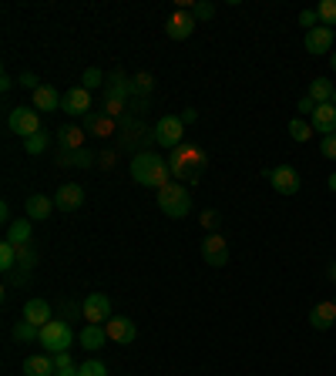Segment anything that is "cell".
<instances>
[{"label": "cell", "mask_w": 336, "mask_h": 376, "mask_svg": "<svg viewBox=\"0 0 336 376\" xmlns=\"http://www.w3.org/2000/svg\"><path fill=\"white\" fill-rule=\"evenodd\" d=\"M155 91V77L148 75V71H138V75L131 77V98H148Z\"/></svg>", "instance_id": "cell-28"}, {"label": "cell", "mask_w": 336, "mask_h": 376, "mask_svg": "<svg viewBox=\"0 0 336 376\" xmlns=\"http://www.w3.org/2000/svg\"><path fill=\"white\" fill-rule=\"evenodd\" d=\"M326 185H330V188H333V192H336V172H333V175H330V178H326Z\"/></svg>", "instance_id": "cell-49"}, {"label": "cell", "mask_w": 336, "mask_h": 376, "mask_svg": "<svg viewBox=\"0 0 336 376\" xmlns=\"http://www.w3.org/2000/svg\"><path fill=\"white\" fill-rule=\"evenodd\" d=\"M195 27H199V21L192 17V10H188V7H179V10L165 21V34H168L172 41H188V37L195 34Z\"/></svg>", "instance_id": "cell-9"}, {"label": "cell", "mask_w": 336, "mask_h": 376, "mask_svg": "<svg viewBox=\"0 0 336 376\" xmlns=\"http://www.w3.org/2000/svg\"><path fill=\"white\" fill-rule=\"evenodd\" d=\"M3 242H10V246H17V249L30 246V219H14V222L7 226V239H3Z\"/></svg>", "instance_id": "cell-25"}, {"label": "cell", "mask_w": 336, "mask_h": 376, "mask_svg": "<svg viewBox=\"0 0 336 376\" xmlns=\"http://www.w3.org/2000/svg\"><path fill=\"white\" fill-rule=\"evenodd\" d=\"M57 165H75V168H91L98 165V155L88 148H78V151H57Z\"/></svg>", "instance_id": "cell-23"}, {"label": "cell", "mask_w": 336, "mask_h": 376, "mask_svg": "<svg viewBox=\"0 0 336 376\" xmlns=\"http://www.w3.org/2000/svg\"><path fill=\"white\" fill-rule=\"evenodd\" d=\"M14 88V77L10 75H0V91H10Z\"/></svg>", "instance_id": "cell-46"}, {"label": "cell", "mask_w": 336, "mask_h": 376, "mask_svg": "<svg viewBox=\"0 0 336 376\" xmlns=\"http://www.w3.org/2000/svg\"><path fill=\"white\" fill-rule=\"evenodd\" d=\"M336 323V302L326 299V302H316L310 309V326L319 329V333H326V329H333Z\"/></svg>", "instance_id": "cell-17"}, {"label": "cell", "mask_w": 336, "mask_h": 376, "mask_svg": "<svg viewBox=\"0 0 336 376\" xmlns=\"http://www.w3.org/2000/svg\"><path fill=\"white\" fill-rule=\"evenodd\" d=\"M57 376H81L78 366H68V370H57Z\"/></svg>", "instance_id": "cell-48"}, {"label": "cell", "mask_w": 336, "mask_h": 376, "mask_svg": "<svg viewBox=\"0 0 336 376\" xmlns=\"http://www.w3.org/2000/svg\"><path fill=\"white\" fill-rule=\"evenodd\" d=\"M84 131L88 135H98V138H108V135H115V118L104 115V111H91L84 118Z\"/></svg>", "instance_id": "cell-22"}, {"label": "cell", "mask_w": 336, "mask_h": 376, "mask_svg": "<svg viewBox=\"0 0 336 376\" xmlns=\"http://www.w3.org/2000/svg\"><path fill=\"white\" fill-rule=\"evenodd\" d=\"M81 376H108V366H104L101 359H88V363H81L78 366Z\"/></svg>", "instance_id": "cell-37"}, {"label": "cell", "mask_w": 336, "mask_h": 376, "mask_svg": "<svg viewBox=\"0 0 336 376\" xmlns=\"http://www.w3.org/2000/svg\"><path fill=\"white\" fill-rule=\"evenodd\" d=\"M319 151H323L326 158H336V135H326L323 145H319Z\"/></svg>", "instance_id": "cell-40"}, {"label": "cell", "mask_w": 336, "mask_h": 376, "mask_svg": "<svg viewBox=\"0 0 336 376\" xmlns=\"http://www.w3.org/2000/svg\"><path fill=\"white\" fill-rule=\"evenodd\" d=\"M206 165H208V158L199 145H181V148H175L172 158H168V172H172V178L181 181V185H195V181L202 178V172H206Z\"/></svg>", "instance_id": "cell-1"}, {"label": "cell", "mask_w": 336, "mask_h": 376, "mask_svg": "<svg viewBox=\"0 0 336 376\" xmlns=\"http://www.w3.org/2000/svg\"><path fill=\"white\" fill-rule=\"evenodd\" d=\"M128 101H131V77L115 71V75L108 77V84H104V115H111V118L125 115Z\"/></svg>", "instance_id": "cell-4"}, {"label": "cell", "mask_w": 336, "mask_h": 376, "mask_svg": "<svg viewBox=\"0 0 336 376\" xmlns=\"http://www.w3.org/2000/svg\"><path fill=\"white\" fill-rule=\"evenodd\" d=\"M316 21H319V17H316V10H303V14H299V24L306 27V30H313Z\"/></svg>", "instance_id": "cell-42"}, {"label": "cell", "mask_w": 336, "mask_h": 376, "mask_svg": "<svg viewBox=\"0 0 336 376\" xmlns=\"http://www.w3.org/2000/svg\"><path fill=\"white\" fill-rule=\"evenodd\" d=\"M81 141H84V128L68 125V128H61V131H57V145H61L64 151H78Z\"/></svg>", "instance_id": "cell-26"}, {"label": "cell", "mask_w": 336, "mask_h": 376, "mask_svg": "<svg viewBox=\"0 0 336 376\" xmlns=\"http://www.w3.org/2000/svg\"><path fill=\"white\" fill-rule=\"evenodd\" d=\"M24 376H57L54 370V356L51 353H34V356H27L24 359Z\"/></svg>", "instance_id": "cell-21"}, {"label": "cell", "mask_w": 336, "mask_h": 376, "mask_svg": "<svg viewBox=\"0 0 336 376\" xmlns=\"http://www.w3.org/2000/svg\"><path fill=\"white\" fill-rule=\"evenodd\" d=\"M61 111H68L71 118H88L91 115V91L88 88H71V91H64V98H61Z\"/></svg>", "instance_id": "cell-12"}, {"label": "cell", "mask_w": 336, "mask_h": 376, "mask_svg": "<svg viewBox=\"0 0 336 376\" xmlns=\"http://www.w3.org/2000/svg\"><path fill=\"white\" fill-rule=\"evenodd\" d=\"M266 178H269V185L279 192V195H296L299 192V172L293 168V165H276V168H269L266 172Z\"/></svg>", "instance_id": "cell-8"}, {"label": "cell", "mask_w": 336, "mask_h": 376, "mask_svg": "<svg viewBox=\"0 0 336 376\" xmlns=\"http://www.w3.org/2000/svg\"><path fill=\"white\" fill-rule=\"evenodd\" d=\"M104 329H108V339L118 343V346H128V343L138 339V326L131 323L128 316H111V319L104 323Z\"/></svg>", "instance_id": "cell-13"}, {"label": "cell", "mask_w": 336, "mask_h": 376, "mask_svg": "<svg viewBox=\"0 0 336 376\" xmlns=\"http://www.w3.org/2000/svg\"><path fill=\"white\" fill-rule=\"evenodd\" d=\"M0 222H7V226H10V205H7V201L0 205Z\"/></svg>", "instance_id": "cell-47"}, {"label": "cell", "mask_w": 336, "mask_h": 376, "mask_svg": "<svg viewBox=\"0 0 336 376\" xmlns=\"http://www.w3.org/2000/svg\"><path fill=\"white\" fill-rule=\"evenodd\" d=\"M7 128L14 131V135H21V138H30V135H37V131H44L41 128V115H37V108H10V115H7Z\"/></svg>", "instance_id": "cell-7"}, {"label": "cell", "mask_w": 336, "mask_h": 376, "mask_svg": "<svg viewBox=\"0 0 336 376\" xmlns=\"http://www.w3.org/2000/svg\"><path fill=\"white\" fill-rule=\"evenodd\" d=\"M192 17H195V21H212V17H215V3H208V0L192 3Z\"/></svg>", "instance_id": "cell-36"}, {"label": "cell", "mask_w": 336, "mask_h": 376, "mask_svg": "<svg viewBox=\"0 0 336 376\" xmlns=\"http://www.w3.org/2000/svg\"><path fill=\"white\" fill-rule=\"evenodd\" d=\"M155 199L161 215H168V219H185L188 208H192V195H188V188L181 181H168L165 188H158Z\"/></svg>", "instance_id": "cell-3"}, {"label": "cell", "mask_w": 336, "mask_h": 376, "mask_svg": "<svg viewBox=\"0 0 336 376\" xmlns=\"http://www.w3.org/2000/svg\"><path fill=\"white\" fill-rule=\"evenodd\" d=\"M104 84H108V77H104L98 68H88V71L81 75V88H88V91H98V88L104 91Z\"/></svg>", "instance_id": "cell-34"}, {"label": "cell", "mask_w": 336, "mask_h": 376, "mask_svg": "<svg viewBox=\"0 0 336 376\" xmlns=\"http://www.w3.org/2000/svg\"><path fill=\"white\" fill-rule=\"evenodd\" d=\"M54 205H57L61 212H78L81 205H84V188H81V185H75V181L61 185V188L54 192Z\"/></svg>", "instance_id": "cell-14"}, {"label": "cell", "mask_w": 336, "mask_h": 376, "mask_svg": "<svg viewBox=\"0 0 336 376\" xmlns=\"http://www.w3.org/2000/svg\"><path fill=\"white\" fill-rule=\"evenodd\" d=\"M61 98H64V95H57L51 84H41V88L34 91V108H37V111H48V115H51V111H61Z\"/></svg>", "instance_id": "cell-24"}, {"label": "cell", "mask_w": 336, "mask_h": 376, "mask_svg": "<svg viewBox=\"0 0 336 376\" xmlns=\"http://www.w3.org/2000/svg\"><path fill=\"white\" fill-rule=\"evenodd\" d=\"M179 118H181V125H195V121H199V111H195V108H185Z\"/></svg>", "instance_id": "cell-44"}, {"label": "cell", "mask_w": 336, "mask_h": 376, "mask_svg": "<svg viewBox=\"0 0 336 376\" xmlns=\"http://www.w3.org/2000/svg\"><path fill=\"white\" fill-rule=\"evenodd\" d=\"M199 222H202V228H206V232H208V228H215V226H219V212H215V208H206Z\"/></svg>", "instance_id": "cell-38"}, {"label": "cell", "mask_w": 336, "mask_h": 376, "mask_svg": "<svg viewBox=\"0 0 336 376\" xmlns=\"http://www.w3.org/2000/svg\"><path fill=\"white\" fill-rule=\"evenodd\" d=\"M0 269H3V273H14V269H17V246L0 242Z\"/></svg>", "instance_id": "cell-33"}, {"label": "cell", "mask_w": 336, "mask_h": 376, "mask_svg": "<svg viewBox=\"0 0 336 376\" xmlns=\"http://www.w3.org/2000/svg\"><path fill=\"white\" fill-rule=\"evenodd\" d=\"M78 343H81V350L98 353L104 343H108V329H104V326H95V323H88V326L78 333Z\"/></svg>", "instance_id": "cell-19"}, {"label": "cell", "mask_w": 336, "mask_h": 376, "mask_svg": "<svg viewBox=\"0 0 336 376\" xmlns=\"http://www.w3.org/2000/svg\"><path fill=\"white\" fill-rule=\"evenodd\" d=\"M54 208H57L54 199H48V195H30L27 205H24V215L30 219V222H44V219H51Z\"/></svg>", "instance_id": "cell-18"}, {"label": "cell", "mask_w": 336, "mask_h": 376, "mask_svg": "<svg viewBox=\"0 0 336 376\" xmlns=\"http://www.w3.org/2000/svg\"><path fill=\"white\" fill-rule=\"evenodd\" d=\"M333 302H336V299H333Z\"/></svg>", "instance_id": "cell-53"}, {"label": "cell", "mask_w": 336, "mask_h": 376, "mask_svg": "<svg viewBox=\"0 0 336 376\" xmlns=\"http://www.w3.org/2000/svg\"><path fill=\"white\" fill-rule=\"evenodd\" d=\"M330 279H333V282H336V262H333V266H330Z\"/></svg>", "instance_id": "cell-50"}, {"label": "cell", "mask_w": 336, "mask_h": 376, "mask_svg": "<svg viewBox=\"0 0 336 376\" xmlns=\"http://www.w3.org/2000/svg\"><path fill=\"white\" fill-rule=\"evenodd\" d=\"M316 17H319V24L330 27L333 30L336 27V0H323L319 7H316Z\"/></svg>", "instance_id": "cell-35"}, {"label": "cell", "mask_w": 336, "mask_h": 376, "mask_svg": "<svg viewBox=\"0 0 336 376\" xmlns=\"http://www.w3.org/2000/svg\"><path fill=\"white\" fill-rule=\"evenodd\" d=\"M118 135H121V145H125V148H135V145H138V138L145 135V128H141V121H125ZM148 135H152V131H148ZM148 135H145V138H148Z\"/></svg>", "instance_id": "cell-29"}, {"label": "cell", "mask_w": 336, "mask_h": 376, "mask_svg": "<svg viewBox=\"0 0 336 376\" xmlns=\"http://www.w3.org/2000/svg\"><path fill=\"white\" fill-rule=\"evenodd\" d=\"M131 178L138 185H145V188H165L172 172H168V161L158 158L155 151H138L131 158Z\"/></svg>", "instance_id": "cell-2"}, {"label": "cell", "mask_w": 336, "mask_h": 376, "mask_svg": "<svg viewBox=\"0 0 336 376\" xmlns=\"http://www.w3.org/2000/svg\"><path fill=\"white\" fill-rule=\"evenodd\" d=\"M68 366H75V363H71V353H68V350L54 353V370H68Z\"/></svg>", "instance_id": "cell-39"}, {"label": "cell", "mask_w": 336, "mask_h": 376, "mask_svg": "<svg viewBox=\"0 0 336 376\" xmlns=\"http://www.w3.org/2000/svg\"><path fill=\"white\" fill-rule=\"evenodd\" d=\"M330 68H333V71H336V54H333V57H330Z\"/></svg>", "instance_id": "cell-51"}, {"label": "cell", "mask_w": 336, "mask_h": 376, "mask_svg": "<svg viewBox=\"0 0 336 376\" xmlns=\"http://www.w3.org/2000/svg\"><path fill=\"white\" fill-rule=\"evenodd\" d=\"M296 111H299V115H310V118H313V111H316V101H313L310 95H306V98H299Z\"/></svg>", "instance_id": "cell-41"}, {"label": "cell", "mask_w": 336, "mask_h": 376, "mask_svg": "<svg viewBox=\"0 0 336 376\" xmlns=\"http://www.w3.org/2000/svg\"><path fill=\"white\" fill-rule=\"evenodd\" d=\"M310 125L316 135H336V104L330 101V104H316V111H313V118H310Z\"/></svg>", "instance_id": "cell-15"}, {"label": "cell", "mask_w": 336, "mask_h": 376, "mask_svg": "<svg viewBox=\"0 0 336 376\" xmlns=\"http://www.w3.org/2000/svg\"><path fill=\"white\" fill-rule=\"evenodd\" d=\"M98 165H101V168H111V165H115V151H101V155H98Z\"/></svg>", "instance_id": "cell-45"}, {"label": "cell", "mask_w": 336, "mask_h": 376, "mask_svg": "<svg viewBox=\"0 0 336 376\" xmlns=\"http://www.w3.org/2000/svg\"><path fill=\"white\" fill-rule=\"evenodd\" d=\"M24 319H27V323H34L37 329H44L54 319L51 302H48V299H27L24 302Z\"/></svg>", "instance_id": "cell-16"}, {"label": "cell", "mask_w": 336, "mask_h": 376, "mask_svg": "<svg viewBox=\"0 0 336 376\" xmlns=\"http://www.w3.org/2000/svg\"><path fill=\"white\" fill-rule=\"evenodd\" d=\"M336 95V88L326 81V77H316V81H310V98L316 101V104H330Z\"/></svg>", "instance_id": "cell-27"}, {"label": "cell", "mask_w": 336, "mask_h": 376, "mask_svg": "<svg viewBox=\"0 0 336 376\" xmlns=\"http://www.w3.org/2000/svg\"><path fill=\"white\" fill-rule=\"evenodd\" d=\"M48 145H51V135L48 131H37V135H30L24 141V151L27 155H41V151H48Z\"/></svg>", "instance_id": "cell-32"}, {"label": "cell", "mask_w": 336, "mask_h": 376, "mask_svg": "<svg viewBox=\"0 0 336 376\" xmlns=\"http://www.w3.org/2000/svg\"><path fill=\"white\" fill-rule=\"evenodd\" d=\"M333 104H336V95H333Z\"/></svg>", "instance_id": "cell-52"}, {"label": "cell", "mask_w": 336, "mask_h": 376, "mask_svg": "<svg viewBox=\"0 0 336 376\" xmlns=\"http://www.w3.org/2000/svg\"><path fill=\"white\" fill-rule=\"evenodd\" d=\"M202 259H206L212 269H226L229 266V242L219 232H208L206 242H202Z\"/></svg>", "instance_id": "cell-10"}, {"label": "cell", "mask_w": 336, "mask_h": 376, "mask_svg": "<svg viewBox=\"0 0 336 376\" xmlns=\"http://www.w3.org/2000/svg\"><path fill=\"white\" fill-rule=\"evenodd\" d=\"M81 306H84L81 316H84L88 323H95V326H104V323L111 319V299H108L104 293H91V296H84Z\"/></svg>", "instance_id": "cell-11"}, {"label": "cell", "mask_w": 336, "mask_h": 376, "mask_svg": "<svg viewBox=\"0 0 336 376\" xmlns=\"http://www.w3.org/2000/svg\"><path fill=\"white\" fill-rule=\"evenodd\" d=\"M306 50L310 54H326V50L333 48V30L330 27H313V30H306Z\"/></svg>", "instance_id": "cell-20"}, {"label": "cell", "mask_w": 336, "mask_h": 376, "mask_svg": "<svg viewBox=\"0 0 336 376\" xmlns=\"http://www.w3.org/2000/svg\"><path fill=\"white\" fill-rule=\"evenodd\" d=\"M14 339H17V343H34V339H41V329L34 326V323H27V319H21V323L14 326Z\"/></svg>", "instance_id": "cell-31"}, {"label": "cell", "mask_w": 336, "mask_h": 376, "mask_svg": "<svg viewBox=\"0 0 336 376\" xmlns=\"http://www.w3.org/2000/svg\"><path fill=\"white\" fill-rule=\"evenodd\" d=\"M44 350L51 353H64V350H71V343H75V329L68 326V319H51L48 326L41 329V339H37Z\"/></svg>", "instance_id": "cell-5"}, {"label": "cell", "mask_w": 336, "mask_h": 376, "mask_svg": "<svg viewBox=\"0 0 336 376\" xmlns=\"http://www.w3.org/2000/svg\"><path fill=\"white\" fill-rule=\"evenodd\" d=\"M21 88H30V91H37V88H41V81H37V75L24 71V75H21Z\"/></svg>", "instance_id": "cell-43"}, {"label": "cell", "mask_w": 336, "mask_h": 376, "mask_svg": "<svg viewBox=\"0 0 336 376\" xmlns=\"http://www.w3.org/2000/svg\"><path fill=\"white\" fill-rule=\"evenodd\" d=\"M155 131V145L161 148H181L185 145V125H181L179 115H165V118H158V125L152 128Z\"/></svg>", "instance_id": "cell-6"}, {"label": "cell", "mask_w": 336, "mask_h": 376, "mask_svg": "<svg viewBox=\"0 0 336 376\" xmlns=\"http://www.w3.org/2000/svg\"><path fill=\"white\" fill-rule=\"evenodd\" d=\"M313 135H316V131H313L310 121H303V118H293V121H289V138H293V141L303 145V141H310Z\"/></svg>", "instance_id": "cell-30"}]
</instances>
